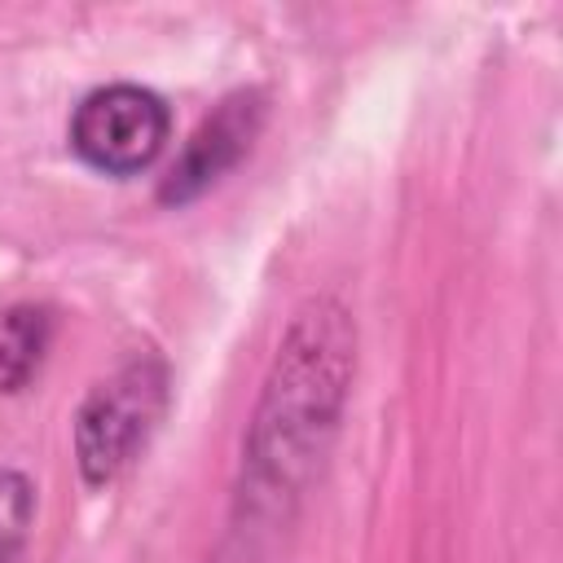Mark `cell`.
Listing matches in <instances>:
<instances>
[{
    "mask_svg": "<svg viewBox=\"0 0 563 563\" xmlns=\"http://www.w3.org/2000/svg\"><path fill=\"white\" fill-rule=\"evenodd\" d=\"M35 519V488L22 471H0V563H18Z\"/></svg>",
    "mask_w": 563,
    "mask_h": 563,
    "instance_id": "cell-6",
    "label": "cell"
},
{
    "mask_svg": "<svg viewBox=\"0 0 563 563\" xmlns=\"http://www.w3.org/2000/svg\"><path fill=\"white\" fill-rule=\"evenodd\" d=\"M264 92L260 88H242V92H229L202 123L198 132L185 141L180 158L172 163V172L163 176L158 185V198L167 207H180V202H194L198 194H207L216 180H224L255 145V136L264 132Z\"/></svg>",
    "mask_w": 563,
    "mask_h": 563,
    "instance_id": "cell-4",
    "label": "cell"
},
{
    "mask_svg": "<svg viewBox=\"0 0 563 563\" xmlns=\"http://www.w3.org/2000/svg\"><path fill=\"white\" fill-rule=\"evenodd\" d=\"M356 365V325L352 312L317 295L295 317L277 347V361L264 378L246 453H242V510L251 515H290V501L317 471Z\"/></svg>",
    "mask_w": 563,
    "mask_h": 563,
    "instance_id": "cell-1",
    "label": "cell"
},
{
    "mask_svg": "<svg viewBox=\"0 0 563 563\" xmlns=\"http://www.w3.org/2000/svg\"><path fill=\"white\" fill-rule=\"evenodd\" d=\"M167 132V101L141 84H106L88 92L70 114V150L106 176H132L150 167Z\"/></svg>",
    "mask_w": 563,
    "mask_h": 563,
    "instance_id": "cell-3",
    "label": "cell"
},
{
    "mask_svg": "<svg viewBox=\"0 0 563 563\" xmlns=\"http://www.w3.org/2000/svg\"><path fill=\"white\" fill-rule=\"evenodd\" d=\"M163 405H167V365L154 352L132 356L106 383H97L75 413V457L84 484L92 488L110 484L150 440L154 422L163 418Z\"/></svg>",
    "mask_w": 563,
    "mask_h": 563,
    "instance_id": "cell-2",
    "label": "cell"
},
{
    "mask_svg": "<svg viewBox=\"0 0 563 563\" xmlns=\"http://www.w3.org/2000/svg\"><path fill=\"white\" fill-rule=\"evenodd\" d=\"M53 339V312L35 303H13L0 312V391H22Z\"/></svg>",
    "mask_w": 563,
    "mask_h": 563,
    "instance_id": "cell-5",
    "label": "cell"
}]
</instances>
